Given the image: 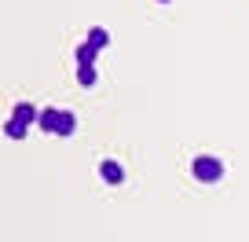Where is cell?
<instances>
[{"instance_id": "1", "label": "cell", "mask_w": 249, "mask_h": 242, "mask_svg": "<svg viewBox=\"0 0 249 242\" xmlns=\"http://www.w3.org/2000/svg\"><path fill=\"white\" fill-rule=\"evenodd\" d=\"M191 176L198 180V184H216L220 176H224V162L213 154H198L195 162H191Z\"/></svg>"}, {"instance_id": "2", "label": "cell", "mask_w": 249, "mask_h": 242, "mask_svg": "<svg viewBox=\"0 0 249 242\" xmlns=\"http://www.w3.org/2000/svg\"><path fill=\"white\" fill-rule=\"evenodd\" d=\"M73 129H77V117L70 114V110H55V136H73Z\"/></svg>"}, {"instance_id": "3", "label": "cell", "mask_w": 249, "mask_h": 242, "mask_svg": "<svg viewBox=\"0 0 249 242\" xmlns=\"http://www.w3.org/2000/svg\"><path fill=\"white\" fill-rule=\"evenodd\" d=\"M99 176L107 180L110 187H117V184H124V165H117V162H110V158H107V162L99 165Z\"/></svg>"}, {"instance_id": "4", "label": "cell", "mask_w": 249, "mask_h": 242, "mask_svg": "<svg viewBox=\"0 0 249 242\" xmlns=\"http://www.w3.org/2000/svg\"><path fill=\"white\" fill-rule=\"evenodd\" d=\"M95 81H99V70H95V63H77V85H81V88H92Z\"/></svg>"}, {"instance_id": "5", "label": "cell", "mask_w": 249, "mask_h": 242, "mask_svg": "<svg viewBox=\"0 0 249 242\" xmlns=\"http://www.w3.org/2000/svg\"><path fill=\"white\" fill-rule=\"evenodd\" d=\"M37 114L40 110L33 107V103H15V110H11V117H18V121H26V125H37Z\"/></svg>"}, {"instance_id": "6", "label": "cell", "mask_w": 249, "mask_h": 242, "mask_svg": "<svg viewBox=\"0 0 249 242\" xmlns=\"http://www.w3.org/2000/svg\"><path fill=\"white\" fill-rule=\"evenodd\" d=\"M26 121H18V117H8V125H4V136L8 140H26Z\"/></svg>"}, {"instance_id": "7", "label": "cell", "mask_w": 249, "mask_h": 242, "mask_svg": "<svg viewBox=\"0 0 249 242\" xmlns=\"http://www.w3.org/2000/svg\"><path fill=\"white\" fill-rule=\"evenodd\" d=\"M77 63H95V55H99V48L92 44V40H85V44H77Z\"/></svg>"}, {"instance_id": "8", "label": "cell", "mask_w": 249, "mask_h": 242, "mask_svg": "<svg viewBox=\"0 0 249 242\" xmlns=\"http://www.w3.org/2000/svg\"><path fill=\"white\" fill-rule=\"evenodd\" d=\"M88 40H92V44H95V48H99V52H103V48L110 44V33L103 30V26H92V30H88Z\"/></svg>"}, {"instance_id": "9", "label": "cell", "mask_w": 249, "mask_h": 242, "mask_svg": "<svg viewBox=\"0 0 249 242\" xmlns=\"http://www.w3.org/2000/svg\"><path fill=\"white\" fill-rule=\"evenodd\" d=\"M161 4H169V0H161Z\"/></svg>"}]
</instances>
